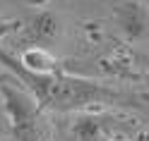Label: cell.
<instances>
[{
    "mask_svg": "<svg viewBox=\"0 0 149 141\" xmlns=\"http://www.w3.org/2000/svg\"><path fill=\"white\" fill-rule=\"evenodd\" d=\"M116 26L127 43H139L149 39V7L139 0H125L116 5Z\"/></svg>",
    "mask_w": 149,
    "mask_h": 141,
    "instance_id": "277c9868",
    "label": "cell"
},
{
    "mask_svg": "<svg viewBox=\"0 0 149 141\" xmlns=\"http://www.w3.org/2000/svg\"><path fill=\"white\" fill-rule=\"evenodd\" d=\"M0 62L15 72V77L36 96V100L41 103L43 110L68 112V110H84L89 105H101V103L123 100V93L108 89L104 84H96V81L70 77V74H63V72H53V74L26 72L17 62V58H12L5 50H0Z\"/></svg>",
    "mask_w": 149,
    "mask_h": 141,
    "instance_id": "6da1fadb",
    "label": "cell"
},
{
    "mask_svg": "<svg viewBox=\"0 0 149 141\" xmlns=\"http://www.w3.org/2000/svg\"><path fill=\"white\" fill-rule=\"evenodd\" d=\"M70 134L74 141H130L139 136L104 112H77L70 124Z\"/></svg>",
    "mask_w": 149,
    "mask_h": 141,
    "instance_id": "3957f363",
    "label": "cell"
},
{
    "mask_svg": "<svg viewBox=\"0 0 149 141\" xmlns=\"http://www.w3.org/2000/svg\"><path fill=\"white\" fill-rule=\"evenodd\" d=\"M142 62H144V69H147V79H149V55H147V58H142Z\"/></svg>",
    "mask_w": 149,
    "mask_h": 141,
    "instance_id": "52a82bcc",
    "label": "cell"
},
{
    "mask_svg": "<svg viewBox=\"0 0 149 141\" xmlns=\"http://www.w3.org/2000/svg\"><path fill=\"white\" fill-rule=\"evenodd\" d=\"M41 103L36 96L19 84V79H0V115L15 141H46L48 129L41 117Z\"/></svg>",
    "mask_w": 149,
    "mask_h": 141,
    "instance_id": "7a4b0ae2",
    "label": "cell"
},
{
    "mask_svg": "<svg viewBox=\"0 0 149 141\" xmlns=\"http://www.w3.org/2000/svg\"><path fill=\"white\" fill-rule=\"evenodd\" d=\"M17 62H19L26 72H34V74H53V72H60L58 60H55L53 53L48 48H43V45H29L26 50H22V55L17 58Z\"/></svg>",
    "mask_w": 149,
    "mask_h": 141,
    "instance_id": "8992f818",
    "label": "cell"
},
{
    "mask_svg": "<svg viewBox=\"0 0 149 141\" xmlns=\"http://www.w3.org/2000/svg\"><path fill=\"white\" fill-rule=\"evenodd\" d=\"M63 34V22L58 19V14L51 10L36 12L22 26V39L29 45H43V48H51V45L60 39Z\"/></svg>",
    "mask_w": 149,
    "mask_h": 141,
    "instance_id": "5b68a950",
    "label": "cell"
}]
</instances>
